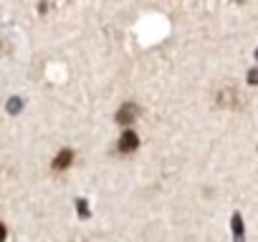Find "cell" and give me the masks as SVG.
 <instances>
[{
	"mask_svg": "<svg viewBox=\"0 0 258 242\" xmlns=\"http://www.w3.org/2000/svg\"><path fill=\"white\" fill-rule=\"evenodd\" d=\"M137 116H140V106L132 103V101H126V103H121L119 111H116V124H132Z\"/></svg>",
	"mask_w": 258,
	"mask_h": 242,
	"instance_id": "obj_1",
	"label": "cell"
},
{
	"mask_svg": "<svg viewBox=\"0 0 258 242\" xmlns=\"http://www.w3.org/2000/svg\"><path fill=\"white\" fill-rule=\"evenodd\" d=\"M121 154H132V152H137L140 149V137L132 132V129H126L121 137H119V147H116Z\"/></svg>",
	"mask_w": 258,
	"mask_h": 242,
	"instance_id": "obj_2",
	"label": "cell"
},
{
	"mask_svg": "<svg viewBox=\"0 0 258 242\" xmlns=\"http://www.w3.org/2000/svg\"><path fill=\"white\" fill-rule=\"evenodd\" d=\"M71 162H74V149H61L58 154H56V159H53V169L56 172H63V169H69L71 167Z\"/></svg>",
	"mask_w": 258,
	"mask_h": 242,
	"instance_id": "obj_3",
	"label": "cell"
},
{
	"mask_svg": "<svg viewBox=\"0 0 258 242\" xmlns=\"http://www.w3.org/2000/svg\"><path fill=\"white\" fill-rule=\"evenodd\" d=\"M233 234H235V242H243V219H240V214H233Z\"/></svg>",
	"mask_w": 258,
	"mask_h": 242,
	"instance_id": "obj_4",
	"label": "cell"
},
{
	"mask_svg": "<svg viewBox=\"0 0 258 242\" xmlns=\"http://www.w3.org/2000/svg\"><path fill=\"white\" fill-rule=\"evenodd\" d=\"M23 108V103H21V98H11V103H8V111L11 113H18Z\"/></svg>",
	"mask_w": 258,
	"mask_h": 242,
	"instance_id": "obj_5",
	"label": "cell"
},
{
	"mask_svg": "<svg viewBox=\"0 0 258 242\" xmlns=\"http://www.w3.org/2000/svg\"><path fill=\"white\" fill-rule=\"evenodd\" d=\"M76 212H79L81 217H89V207H86V199H79V202H76Z\"/></svg>",
	"mask_w": 258,
	"mask_h": 242,
	"instance_id": "obj_6",
	"label": "cell"
},
{
	"mask_svg": "<svg viewBox=\"0 0 258 242\" xmlns=\"http://www.w3.org/2000/svg\"><path fill=\"white\" fill-rule=\"evenodd\" d=\"M248 83L250 86H258V68H250L248 71Z\"/></svg>",
	"mask_w": 258,
	"mask_h": 242,
	"instance_id": "obj_7",
	"label": "cell"
},
{
	"mask_svg": "<svg viewBox=\"0 0 258 242\" xmlns=\"http://www.w3.org/2000/svg\"><path fill=\"white\" fill-rule=\"evenodd\" d=\"M6 237H8V229H6L3 222H0V242H6Z\"/></svg>",
	"mask_w": 258,
	"mask_h": 242,
	"instance_id": "obj_8",
	"label": "cell"
}]
</instances>
